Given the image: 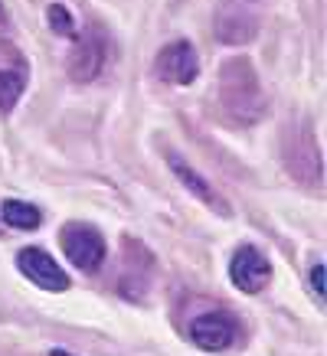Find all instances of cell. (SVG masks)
Segmentation results:
<instances>
[{
  "mask_svg": "<svg viewBox=\"0 0 327 356\" xmlns=\"http://www.w3.org/2000/svg\"><path fill=\"white\" fill-rule=\"evenodd\" d=\"M259 13L252 3H242V0H229L223 3L216 13V23H213V30H216V40L226 46H242V43H252L255 40V33H259Z\"/></svg>",
  "mask_w": 327,
  "mask_h": 356,
  "instance_id": "obj_8",
  "label": "cell"
},
{
  "mask_svg": "<svg viewBox=\"0 0 327 356\" xmlns=\"http://www.w3.org/2000/svg\"><path fill=\"white\" fill-rule=\"evenodd\" d=\"M59 248L65 252V259L69 265L79 271H86V275H95L102 271L105 259H109V242L105 236L98 232L92 222H65L59 229Z\"/></svg>",
  "mask_w": 327,
  "mask_h": 356,
  "instance_id": "obj_2",
  "label": "cell"
},
{
  "mask_svg": "<svg viewBox=\"0 0 327 356\" xmlns=\"http://www.w3.org/2000/svg\"><path fill=\"white\" fill-rule=\"evenodd\" d=\"M17 268H20L23 278L30 281V284H36L40 291L59 294V291H69V288H72V278L65 275V268L40 245L20 248V252H17Z\"/></svg>",
  "mask_w": 327,
  "mask_h": 356,
  "instance_id": "obj_5",
  "label": "cell"
},
{
  "mask_svg": "<svg viewBox=\"0 0 327 356\" xmlns=\"http://www.w3.org/2000/svg\"><path fill=\"white\" fill-rule=\"evenodd\" d=\"M49 356H76V353H69V350H53Z\"/></svg>",
  "mask_w": 327,
  "mask_h": 356,
  "instance_id": "obj_15",
  "label": "cell"
},
{
  "mask_svg": "<svg viewBox=\"0 0 327 356\" xmlns=\"http://www.w3.org/2000/svg\"><path fill=\"white\" fill-rule=\"evenodd\" d=\"M105 36L95 26H86L72 36V53H69V79L86 86V82H95L105 69Z\"/></svg>",
  "mask_w": 327,
  "mask_h": 356,
  "instance_id": "obj_6",
  "label": "cell"
},
{
  "mask_svg": "<svg viewBox=\"0 0 327 356\" xmlns=\"http://www.w3.org/2000/svg\"><path fill=\"white\" fill-rule=\"evenodd\" d=\"M0 222L10 226V229L30 232V229L43 226V209L26 203V200H3V203H0Z\"/></svg>",
  "mask_w": 327,
  "mask_h": 356,
  "instance_id": "obj_12",
  "label": "cell"
},
{
  "mask_svg": "<svg viewBox=\"0 0 327 356\" xmlns=\"http://www.w3.org/2000/svg\"><path fill=\"white\" fill-rule=\"evenodd\" d=\"M0 236H3V222H0Z\"/></svg>",
  "mask_w": 327,
  "mask_h": 356,
  "instance_id": "obj_17",
  "label": "cell"
},
{
  "mask_svg": "<svg viewBox=\"0 0 327 356\" xmlns=\"http://www.w3.org/2000/svg\"><path fill=\"white\" fill-rule=\"evenodd\" d=\"M154 69H157V76H161L164 82H170V86H190V82L200 76V56H196L193 43L174 40V43H167L161 53H157Z\"/></svg>",
  "mask_w": 327,
  "mask_h": 356,
  "instance_id": "obj_9",
  "label": "cell"
},
{
  "mask_svg": "<svg viewBox=\"0 0 327 356\" xmlns=\"http://www.w3.org/2000/svg\"><path fill=\"white\" fill-rule=\"evenodd\" d=\"M7 23V10H3V3H0V26Z\"/></svg>",
  "mask_w": 327,
  "mask_h": 356,
  "instance_id": "obj_16",
  "label": "cell"
},
{
  "mask_svg": "<svg viewBox=\"0 0 327 356\" xmlns=\"http://www.w3.org/2000/svg\"><path fill=\"white\" fill-rule=\"evenodd\" d=\"M229 281L239 288L242 294H259L269 288L272 281V261L259 245H239L229 255Z\"/></svg>",
  "mask_w": 327,
  "mask_h": 356,
  "instance_id": "obj_7",
  "label": "cell"
},
{
  "mask_svg": "<svg viewBox=\"0 0 327 356\" xmlns=\"http://www.w3.org/2000/svg\"><path fill=\"white\" fill-rule=\"evenodd\" d=\"M46 20H49V30L56 33V36H65V40H72L76 36V17L65 10L63 3H49V10H46Z\"/></svg>",
  "mask_w": 327,
  "mask_h": 356,
  "instance_id": "obj_13",
  "label": "cell"
},
{
  "mask_svg": "<svg viewBox=\"0 0 327 356\" xmlns=\"http://www.w3.org/2000/svg\"><path fill=\"white\" fill-rule=\"evenodd\" d=\"M285 167L292 173L294 180L308 190H321V151H317V140L311 134L308 124L294 121L288 134H285V147H282Z\"/></svg>",
  "mask_w": 327,
  "mask_h": 356,
  "instance_id": "obj_3",
  "label": "cell"
},
{
  "mask_svg": "<svg viewBox=\"0 0 327 356\" xmlns=\"http://www.w3.org/2000/svg\"><path fill=\"white\" fill-rule=\"evenodd\" d=\"M167 167H170V173H174L177 180H180V184H184L203 206H209V209H213V213H219V216H229V203L216 193V190H213V184H209L207 177H203V173H196L193 167L180 157V154L167 151Z\"/></svg>",
  "mask_w": 327,
  "mask_h": 356,
  "instance_id": "obj_11",
  "label": "cell"
},
{
  "mask_svg": "<svg viewBox=\"0 0 327 356\" xmlns=\"http://www.w3.org/2000/svg\"><path fill=\"white\" fill-rule=\"evenodd\" d=\"M26 82H30V69L23 63V56L10 46H0V115L20 105Z\"/></svg>",
  "mask_w": 327,
  "mask_h": 356,
  "instance_id": "obj_10",
  "label": "cell"
},
{
  "mask_svg": "<svg viewBox=\"0 0 327 356\" xmlns=\"http://www.w3.org/2000/svg\"><path fill=\"white\" fill-rule=\"evenodd\" d=\"M216 92L219 105L229 118L236 121H259L265 111V95H262L259 76L252 69L249 59H229L226 65H219L216 76Z\"/></svg>",
  "mask_w": 327,
  "mask_h": 356,
  "instance_id": "obj_1",
  "label": "cell"
},
{
  "mask_svg": "<svg viewBox=\"0 0 327 356\" xmlns=\"http://www.w3.org/2000/svg\"><path fill=\"white\" fill-rule=\"evenodd\" d=\"M308 284H311L314 301L324 304V261H311V268H308Z\"/></svg>",
  "mask_w": 327,
  "mask_h": 356,
  "instance_id": "obj_14",
  "label": "cell"
},
{
  "mask_svg": "<svg viewBox=\"0 0 327 356\" xmlns=\"http://www.w3.org/2000/svg\"><path fill=\"white\" fill-rule=\"evenodd\" d=\"M190 340H193L203 353H223L239 340V321L229 311H203L190 321Z\"/></svg>",
  "mask_w": 327,
  "mask_h": 356,
  "instance_id": "obj_4",
  "label": "cell"
}]
</instances>
